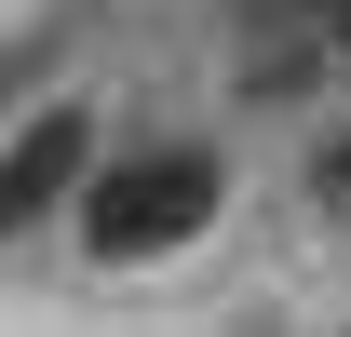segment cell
<instances>
[{
	"instance_id": "7a4b0ae2",
	"label": "cell",
	"mask_w": 351,
	"mask_h": 337,
	"mask_svg": "<svg viewBox=\"0 0 351 337\" xmlns=\"http://www.w3.org/2000/svg\"><path fill=\"white\" fill-rule=\"evenodd\" d=\"M82 175H95V108H82V95L27 108L14 149H0V243H14V229H41L54 203H82Z\"/></svg>"
},
{
	"instance_id": "6da1fadb",
	"label": "cell",
	"mask_w": 351,
	"mask_h": 337,
	"mask_svg": "<svg viewBox=\"0 0 351 337\" xmlns=\"http://www.w3.org/2000/svg\"><path fill=\"white\" fill-rule=\"evenodd\" d=\"M217 216V149H149V162H108L82 175V256H149V243H189Z\"/></svg>"
},
{
	"instance_id": "277c9868",
	"label": "cell",
	"mask_w": 351,
	"mask_h": 337,
	"mask_svg": "<svg viewBox=\"0 0 351 337\" xmlns=\"http://www.w3.org/2000/svg\"><path fill=\"white\" fill-rule=\"evenodd\" d=\"M311 189H351V135H338V149H324V175H311Z\"/></svg>"
},
{
	"instance_id": "3957f363",
	"label": "cell",
	"mask_w": 351,
	"mask_h": 337,
	"mask_svg": "<svg viewBox=\"0 0 351 337\" xmlns=\"http://www.w3.org/2000/svg\"><path fill=\"white\" fill-rule=\"evenodd\" d=\"M311 82H324V54L284 41V54H257V68H243V108H311Z\"/></svg>"
}]
</instances>
